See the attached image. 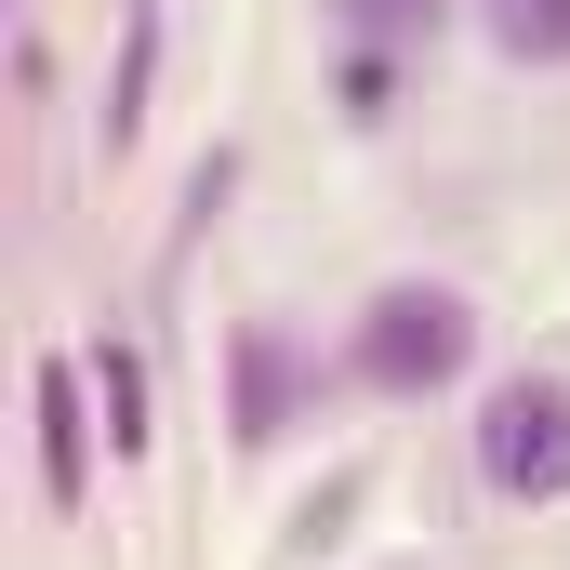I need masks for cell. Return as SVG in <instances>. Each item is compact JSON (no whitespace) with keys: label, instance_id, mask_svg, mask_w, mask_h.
I'll return each mask as SVG.
<instances>
[{"label":"cell","instance_id":"cell-2","mask_svg":"<svg viewBox=\"0 0 570 570\" xmlns=\"http://www.w3.org/2000/svg\"><path fill=\"white\" fill-rule=\"evenodd\" d=\"M478 491L491 504H570V385L518 372L478 399Z\"/></svg>","mask_w":570,"mask_h":570},{"label":"cell","instance_id":"cell-5","mask_svg":"<svg viewBox=\"0 0 570 570\" xmlns=\"http://www.w3.org/2000/svg\"><path fill=\"white\" fill-rule=\"evenodd\" d=\"M94 412H107V451H120V464H146V358L134 345H120V332H107V345H94Z\"/></svg>","mask_w":570,"mask_h":570},{"label":"cell","instance_id":"cell-7","mask_svg":"<svg viewBox=\"0 0 570 570\" xmlns=\"http://www.w3.org/2000/svg\"><path fill=\"white\" fill-rule=\"evenodd\" d=\"M318 13H332L345 40H372V53H399V40H425V27L451 13V0H318Z\"/></svg>","mask_w":570,"mask_h":570},{"label":"cell","instance_id":"cell-8","mask_svg":"<svg viewBox=\"0 0 570 570\" xmlns=\"http://www.w3.org/2000/svg\"><path fill=\"white\" fill-rule=\"evenodd\" d=\"M385 94H399V53L358 40V53H345V120H385Z\"/></svg>","mask_w":570,"mask_h":570},{"label":"cell","instance_id":"cell-1","mask_svg":"<svg viewBox=\"0 0 570 570\" xmlns=\"http://www.w3.org/2000/svg\"><path fill=\"white\" fill-rule=\"evenodd\" d=\"M464 358H478V305L438 279H399L358 305V345H345V372L372 385V399H438V385H464Z\"/></svg>","mask_w":570,"mask_h":570},{"label":"cell","instance_id":"cell-3","mask_svg":"<svg viewBox=\"0 0 570 570\" xmlns=\"http://www.w3.org/2000/svg\"><path fill=\"white\" fill-rule=\"evenodd\" d=\"M94 358H40L27 372V425H40V504L53 518H80L94 504Z\"/></svg>","mask_w":570,"mask_h":570},{"label":"cell","instance_id":"cell-4","mask_svg":"<svg viewBox=\"0 0 570 570\" xmlns=\"http://www.w3.org/2000/svg\"><path fill=\"white\" fill-rule=\"evenodd\" d=\"M279 425H292V345L266 332V318H239V332H226V438L266 451Z\"/></svg>","mask_w":570,"mask_h":570},{"label":"cell","instance_id":"cell-6","mask_svg":"<svg viewBox=\"0 0 570 570\" xmlns=\"http://www.w3.org/2000/svg\"><path fill=\"white\" fill-rule=\"evenodd\" d=\"M478 13L518 67H570V0H478Z\"/></svg>","mask_w":570,"mask_h":570}]
</instances>
